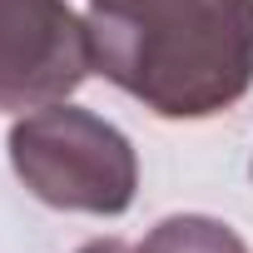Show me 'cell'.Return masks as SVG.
Here are the masks:
<instances>
[{
  "label": "cell",
  "instance_id": "2",
  "mask_svg": "<svg viewBox=\"0 0 253 253\" xmlns=\"http://www.w3.org/2000/svg\"><path fill=\"white\" fill-rule=\"evenodd\" d=\"M10 169L50 209L114 218L139 194V154L109 119L80 104H45L10 124Z\"/></svg>",
  "mask_w": 253,
  "mask_h": 253
},
{
  "label": "cell",
  "instance_id": "5",
  "mask_svg": "<svg viewBox=\"0 0 253 253\" xmlns=\"http://www.w3.org/2000/svg\"><path fill=\"white\" fill-rule=\"evenodd\" d=\"M75 253H134L124 238H89L84 248H75Z\"/></svg>",
  "mask_w": 253,
  "mask_h": 253
},
{
  "label": "cell",
  "instance_id": "6",
  "mask_svg": "<svg viewBox=\"0 0 253 253\" xmlns=\"http://www.w3.org/2000/svg\"><path fill=\"white\" fill-rule=\"evenodd\" d=\"M248 169H253V164H248Z\"/></svg>",
  "mask_w": 253,
  "mask_h": 253
},
{
  "label": "cell",
  "instance_id": "3",
  "mask_svg": "<svg viewBox=\"0 0 253 253\" xmlns=\"http://www.w3.org/2000/svg\"><path fill=\"white\" fill-rule=\"evenodd\" d=\"M89 70V25L70 0H0V114L65 104Z\"/></svg>",
  "mask_w": 253,
  "mask_h": 253
},
{
  "label": "cell",
  "instance_id": "4",
  "mask_svg": "<svg viewBox=\"0 0 253 253\" xmlns=\"http://www.w3.org/2000/svg\"><path fill=\"white\" fill-rule=\"evenodd\" d=\"M134 253H248V243L223 218H209V213H169V218H159L144 233V243Z\"/></svg>",
  "mask_w": 253,
  "mask_h": 253
},
{
  "label": "cell",
  "instance_id": "1",
  "mask_svg": "<svg viewBox=\"0 0 253 253\" xmlns=\"http://www.w3.org/2000/svg\"><path fill=\"white\" fill-rule=\"evenodd\" d=\"M94 70L159 119H213L253 89V0H89Z\"/></svg>",
  "mask_w": 253,
  "mask_h": 253
}]
</instances>
